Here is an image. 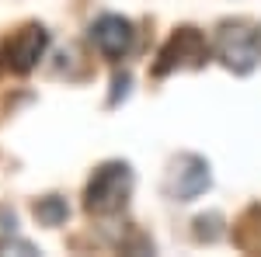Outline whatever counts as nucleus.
<instances>
[{"instance_id": "f257e3e1", "label": "nucleus", "mask_w": 261, "mask_h": 257, "mask_svg": "<svg viewBox=\"0 0 261 257\" xmlns=\"http://www.w3.org/2000/svg\"><path fill=\"white\" fill-rule=\"evenodd\" d=\"M216 56L233 73H251L261 63V24L254 21H223L216 32Z\"/></svg>"}, {"instance_id": "f03ea898", "label": "nucleus", "mask_w": 261, "mask_h": 257, "mask_svg": "<svg viewBox=\"0 0 261 257\" xmlns=\"http://www.w3.org/2000/svg\"><path fill=\"white\" fill-rule=\"evenodd\" d=\"M129 195H133V170H129V163L115 160V163H105L94 170V178L87 184V195H84V205L94 216H112L129 202Z\"/></svg>"}, {"instance_id": "7ed1b4c3", "label": "nucleus", "mask_w": 261, "mask_h": 257, "mask_svg": "<svg viewBox=\"0 0 261 257\" xmlns=\"http://www.w3.org/2000/svg\"><path fill=\"white\" fill-rule=\"evenodd\" d=\"M209 188V163L195 153H181L171 170H167V181H164V191L174 202H195Z\"/></svg>"}, {"instance_id": "20e7f679", "label": "nucleus", "mask_w": 261, "mask_h": 257, "mask_svg": "<svg viewBox=\"0 0 261 257\" xmlns=\"http://www.w3.org/2000/svg\"><path fill=\"white\" fill-rule=\"evenodd\" d=\"M205 56H209L205 39H202L195 28H181V32H174V35H171V42L161 49V63L153 66V73H157V77H164V73H167L171 66H178V63L202 66V63H205Z\"/></svg>"}, {"instance_id": "39448f33", "label": "nucleus", "mask_w": 261, "mask_h": 257, "mask_svg": "<svg viewBox=\"0 0 261 257\" xmlns=\"http://www.w3.org/2000/svg\"><path fill=\"white\" fill-rule=\"evenodd\" d=\"M45 45H49V32H45L42 24H28V28H21L18 35L7 42L4 60H7V66H11L14 73H28V70L42 60Z\"/></svg>"}, {"instance_id": "423d86ee", "label": "nucleus", "mask_w": 261, "mask_h": 257, "mask_svg": "<svg viewBox=\"0 0 261 257\" xmlns=\"http://www.w3.org/2000/svg\"><path fill=\"white\" fill-rule=\"evenodd\" d=\"M91 42L98 45L101 56H108V60H122L129 49H133V24L119 14H105V18L94 21V28H91Z\"/></svg>"}, {"instance_id": "0eeeda50", "label": "nucleus", "mask_w": 261, "mask_h": 257, "mask_svg": "<svg viewBox=\"0 0 261 257\" xmlns=\"http://www.w3.org/2000/svg\"><path fill=\"white\" fill-rule=\"evenodd\" d=\"M32 212H35V219H39L42 226H63L66 216H70V205H66V198H60V195H45L32 205Z\"/></svg>"}, {"instance_id": "6e6552de", "label": "nucleus", "mask_w": 261, "mask_h": 257, "mask_svg": "<svg viewBox=\"0 0 261 257\" xmlns=\"http://www.w3.org/2000/svg\"><path fill=\"white\" fill-rule=\"evenodd\" d=\"M0 254H39L28 240H0Z\"/></svg>"}, {"instance_id": "1a4fd4ad", "label": "nucleus", "mask_w": 261, "mask_h": 257, "mask_svg": "<svg viewBox=\"0 0 261 257\" xmlns=\"http://www.w3.org/2000/svg\"><path fill=\"white\" fill-rule=\"evenodd\" d=\"M125 94H129V73H119L115 77V91H112V104H119Z\"/></svg>"}]
</instances>
